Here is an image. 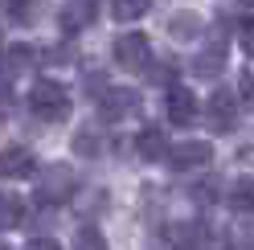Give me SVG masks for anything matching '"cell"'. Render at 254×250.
I'll use <instances>...</instances> for the list:
<instances>
[{"label":"cell","mask_w":254,"mask_h":250,"mask_svg":"<svg viewBox=\"0 0 254 250\" xmlns=\"http://www.w3.org/2000/svg\"><path fill=\"white\" fill-rule=\"evenodd\" d=\"M238 95H242V103H246V107H254V78H250V70L238 78Z\"/></svg>","instance_id":"obj_19"},{"label":"cell","mask_w":254,"mask_h":250,"mask_svg":"<svg viewBox=\"0 0 254 250\" xmlns=\"http://www.w3.org/2000/svg\"><path fill=\"white\" fill-rule=\"evenodd\" d=\"M230 205L238 213H254V177H238L230 185Z\"/></svg>","instance_id":"obj_14"},{"label":"cell","mask_w":254,"mask_h":250,"mask_svg":"<svg viewBox=\"0 0 254 250\" xmlns=\"http://www.w3.org/2000/svg\"><path fill=\"white\" fill-rule=\"evenodd\" d=\"M0 8H4L12 21H21V25H29L37 17V0H0Z\"/></svg>","instance_id":"obj_16"},{"label":"cell","mask_w":254,"mask_h":250,"mask_svg":"<svg viewBox=\"0 0 254 250\" xmlns=\"http://www.w3.org/2000/svg\"><path fill=\"white\" fill-rule=\"evenodd\" d=\"M197 111H201V107H197V95H193L189 86H172V90H168V119L177 123V127H189V123L197 119Z\"/></svg>","instance_id":"obj_8"},{"label":"cell","mask_w":254,"mask_h":250,"mask_svg":"<svg viewBox=\"0 0 254 250\" xmlns=\"http://www.w3.org/2000/svg\"><path fill=\"white\" fill-rule=\"evenodd\" d=\"M29 246H33V250H58V238H33Z\"/></svg>","instance_id":"obj_22"},{"label":"cell","mask_w":254,"mask_h":250,"mask_svg":"<svg viewBox=\"0 0 254 250\" xmlns=\"http://www.w3.org/2000/svg\"><path fill=\"white\" fill-rule=\"evenodd\" d=\"M115 62H119V70H148V62H152V45L144 33H119L115 37Z\"/></svg>","instance_id":"obj_4"},{"label":"cell","mask_w":254,"mask_h":250,"mask_svg":"<svg viewBox=\"0 0 254 250\" xmlns=\"http://www.w3.org/2000/svg\"><path fill=\"white\" fill-rule=\"evenodd\" d=\"M221 70H226V37H213L209 50H201L193 58V74L197 78H217Z\"/></svg>","instance_id":"obj_10"},{"label":"cell","mask_w":254,"mask_h":250,"mask_svg":"<svg viewBox=\"0 0 254 250\" xmlns=\"http://www.w3.org/2000/svg\"><path fill=\"white\" fill-rule=\"evenodd\" d=\"M0 246H4V242H0Z\"/></svg>","instance_id":"obj_23"},{"label":"cell","mask_w":254,"mask_h":250,"mask_svg":"<svg viewBox=\"0 0 254 250\" xmlns=\"http://www.w3.org/2000/svg\"><path fill=\"white\" fill-rule=\"evenodd\" d=\"M94 17H99V4H94V0H70L58 21H62L66 33H82L86 25H94Z\"/></svg>","instance_id":"obj_9"},{"label":"cell","mask_w":254,"mask_h":250,"mask_svg":"<svg viewBox=\"0 0 254 250\" xmlns=\"http://www.w3.org/2000/svg\"><path fill=\"white\" fill-rule=\"evenodd\" d=\"M74 189H78V177H74L70 164H58L50 173H41V181H37V197L45 205H50V201H66Z\"/></svg>","instance_id":"obj_5"},{"label":"cell","mask_w":254,"mask_h":250,"mask_svg":"<svg viewBox=\"0 0 254 250\" xmlns=\"http://www.w3.org/2000/svg\"><path fill=\"white\" fill-rule=\"evenodd\" d=\"M242 50L254 58V21H246V25H242Z\"/></svg>","instance_id":"obj_21"},{"label":"cell","mask_w":254,"mask_h":250,"mask_svg":"<svg viewBox=\"0 0 254 250\" xmlns=\"http://www.w3.org/2000/svg\"><path fill=\"white\" fill-rule=\"evenodd\" d=\"M25 222V201L21 193H0V230H12Z\"/></svg>","instance_id":"obj_13"},{"label":"cell","mask_w":254,"mask_h":250,"mask_svg":"<svg viewBox=\"0 0 254 250\" xmlns=\"http://www.w3.org/2000/svg\"><path fill=\"white\" fill-rule=\"evenodd\" d=\"M99 115H103L107 123L131 119V115H139V95H135V90H127V86H103V95H99Z\"/></svg>","instance_id":"obj_3"},{"label":"cell","mask_w":254,"mask_h":250,"mask_svg":"<svg viewBox=\"0 0 254 250\" xmlns=\"http://www.w3.org/2000/svg\"><path fill=\"white\" fill-rule=\"evenodd\" d=\"M135 152H139V160H148V164L164 160V152H168V135H164L160 127H144V131L135 135Z\"/></svg>","instance_id":"obj_11"},{"label":"cell","mask_w":254,"mask_h":250,"mask_svg":"<svg viewBox=\"0 0 254 250\" xmlns=\"http://www.w3.org/2000/svg\"><path fill=\"white\" fill-rule=\"evenodd\" d=\"M70 90L54 82V78H37L29 86V111H33L41 123H66L70 119Z\"/></svg>","instance_id":"obj_1"},{"label":"cell","mask_w":254,"mask_h":250,"mask_svg":"<svg viewBox=\"0 0 254 250\" xmlns=\"http://www.w3.org/2000/svg\"><path fill=\"white\" fill-rule=\"evenodd\" d=\"M74 246H94V250H99V246H107V238H103L99 230L82 226V230H78V238H74Z\"/></svg>","instance_id":"obj_18"},{"label":"cell","mask_w":254,"mask_h":250,"mask_svg":"<svg viewBox=\"0 0 254 250\" xmlns=\"http://www.w3.org/2000/svg\"><path fill=\"white\" fill-rule=\"evenodd\" d=\"M164 160L172 173H197V168H205L213 160V144L209 139H185V144H172L164 152Z\"/></svg>","instance_id":"obj_2"},{"label":"cell","mask_w":254,"mask_h":250,"mask_svg":"<svg viewBox=\"0 0 254 250\" xmlns=\"http://www.w3.org/2000/svg\"><path fill=\"white\" fill-rule=\"evenodd\" d=\"M148 8H152V0H111V12H115V21H139Z\"/></svg>","instance_id":"obj_15"},{"label":"cell","mask_w":254,"mask_h":250,"mask_svg":"<svg viewBox=\"0 0 254 250\" xmlns=\"http://www.w3.org/2000/svg\"><path fill=\"white\" fill-rule=\"evenodd\" d=\"M33 54H37L33 45H12L8 58H12V66H29V58H33Z\"/></svg>","instance_id":"obj_20"},{"label":"cell","mask_w":254,"mask_h":250,"mask_svg":"<svg viewBox=\"0 0 254 250\" xmlns=\"http://www.w3.org/2000/svg\"><path fill=\"white\" fill-rule=\"evenodd\" d=\"M74 152H78V156H99V135L78 131V135H74Z\"/></svg>","instance_id":"obj_17"},{"label":"cell","mask_w":254,"mask_h":250,"mask_svg":"<svg viewBox=\"0 0 254 250\" xmlns=\"http://www.w3.org/2000/svg\"><path fill=\"white\" fill-rule=\"evenodd\" d=\"M37 173V156L21 148V144H8L0 148V177H33Z\"/></svg>","instance_id":"obj_7"},{"label":"cell","mask_w":254,"mask_h":250,"mask_svg":"<svg viewBox=\"0 0 254 250\" xmlns=\"http://www.w3.org/2000/svg\"><path fill=\"white\" fill-rule=\"evenodd\" d=\"M201 29H205V21H201V12H172V21H168V33H172V41H197L201 37Z\"/></svg>","instance_id":"obj_12"},{"label":"cell","mask_w":254,"mask_h":250,"mask_svg":"<svg viewBox=\"0 0 254 250\" xmlns=\"http://www.w3.org/2000/svg\"><path fill=\"white\" fill-rule=\"evenodd\" d=\"M205 115H209V123H213L221 135H230V131L238 127V99L230 95V90H217V95H209Z\"/></svg>","instance_id":"obj_6"}]
</instances>
